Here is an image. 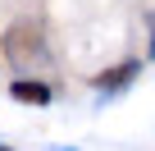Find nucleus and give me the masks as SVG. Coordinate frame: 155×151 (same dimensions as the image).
<instances>
[{"label": "nucleus", "mask_w": 155, "mask_h": 151, "mask_svg": "<svg viewBox=\"0 0 155 151\" xmlns=\"http://www.w3.org/2000/svg\"><path fill=\"white\" fill-rule=\"evenodd\" d=\"M0 55H5L9 64H18V69H28L32 60H46V37H41V28H37V23H14Z\"/></svg>", "instance_id": "obj_1"}, {"label": "nucleus", "mask_w": 155, "mask_h": 151, "mask_svg": "<svg viewBox=\"0 0 155 151\" xmlns=\"http://www.w3.org/2000/svg\"><path fill=\"white\" fill-rule=\"evenodd\" d=\"M9 96L14 101H23V105H50V87L46 83H37V78H18V83H9Z\"/></svg>", "instance_id": "obj_2"}, {"label": "nucleus", "mask_w": 155, "mask_h": 151, "mask_svg": "<svg viewBox=\"0 0 155 151\" xmlns=\"http://www.w3.org/2000/svg\"><path fill=\"white\" fill-rule=\"evenodd\" d=\"M137 73H141V64H137V60H128V64H119V69L101 73V78H96V92H105V96H110V92H123V87L137 78Z\"/></svg>", "instance_id": "obj_3"}, {"label": "nucleus", "mask_w": 155, "mask_h": 151, "mask_svg": "<svg viewBox=\"0 0 155 151\" xmlns=\"http://www.w3.org/2000/svg\"><path fill=\"white\" fill-rule=\"evenodd\" d=\"M150 50H155V37H150Z\"/></svg>", "instance_id": "obj_4"}, {"label": "nucleus", "mask_w": 155, "mask_h": 151, "mask_svg": "<svg viewBox=\"0 0 155 151\" xmlns=\"http://www.w3.org/2000/svg\"><path fill=\"white\" fill-rule=\"evenodd\" d=\"M0 151H5V146H0Z\"/></svg>", "instance_id": "obj_5"}]
</instances>
